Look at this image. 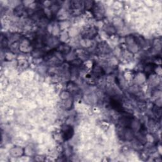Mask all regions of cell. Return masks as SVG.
<instances>
[{
	"instance_id": "6da1fadb",
	"label": "cell",
	"mask_w": 162,
	"mask_h": 162,
	"mask_svg": "<svg viewBox=\"0 0 162 162\" xmlns=\"http://www.w3.org/2000/svg\"><path fill=\"white\" fill-rule=\"evenodd\" d=\"M62 133H63V137L64 138L65 140L67 141L70 139L73 135L74 130L71 127L67 126L65 129H64L63 130Z\"/></svg>"
},
{
	"instance_id": "7a4b0ae2",
	"label": "cell",
	"mask_w": 162,
	"mask_h": 162,
	"mask_svg": "<svg viewBox=\"0 0 162 162\" xmlns=\"http://www.w3.org/2000/svg\"><path fill=\"white\" fill-rule=\"evenodd\" d=\"M111 105L115 110H117L118 112L123 111V108H122L121 104H120L117 100L116 101L114 100H111Z\"/></svg>"
}]
</instances>
